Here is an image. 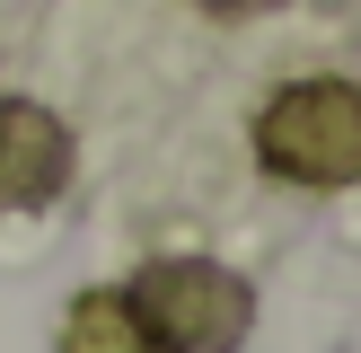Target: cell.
I'll return each instance as SVG.
<instances>
[{
  "label": "cell",
  "instance_id": "1",
  "mask_svg": "<svg viewBox=\"0 0 361 353\" xmlns=\"http://www.w3.org/2000/svg\"><path fill=\"white\" fill-rule=\"evenodd\" d=\"M123 300L159 353H238L256 327V292L212 256H150L123 282Z\"/></svg>",
  "mask_w": 361,
  "mask_h": 353
},
{
  "label": "cell",
  "instance_id": "2",
  "mask_svg": "<svg viewBox=\"0 0 361 353\" xmlns=\"http://www.w3.org/2000/svg\"><path fill=\"white\" fill-rule=\"evenodd\" d=\"M256 159L282 186H353L361 176V80H291L256 115Z\"/></svg>",
  "mask_w": 361,
  "mask_h": 353
},
{
  "label": "cell",
  "instance_id": "3",
  "mask_svg": "<svg viewBox=\"0 0 361 353\" xmlns=\"http://www.w3.org/2000/svg\"><path fill=\"white\" fill-rule=\"evenodd\" d=\"M71 124L35 97H0V212H44L71 186Z\"/></svg>",
  "mask_w": 361,
  "mask_h": 353
},
{
  "label": "cell",
  "instance_id": "4",
  "mask_svg": "<svg viewBox=\"0 0 361 353\" xmlns=\"http://www.w3.org/2000/svg\"><path fill=\"white\" fill-rule=\"evenodd\" d=\"M53 353H159V345L141 335V318H133V300H123V292H80V300L62 309Z\"/></svg>",
  "mask_w": 361,
  "mask_h": 353
},
{
  "label": "cell",
  "instance_id": "5",
  "mask_svg": "<svg viewBox=\"0 0 361 353\" xmlns=\"http://www.w3.org/2000/svg\"><path fill=\"white\" fill-rule=\"evenodd\" d=\"M194 9H212V18H264V9H282V0H194Z\"/></svg>",
  "mask_w": 361,
  "mask_h": 353
}]
</instances>
